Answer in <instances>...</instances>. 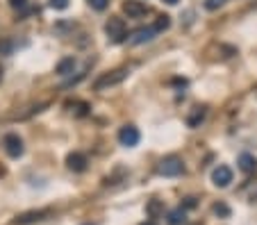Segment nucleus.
Instances as JSON below:
<instances>
[{"mask_svg":"<svg viewBox=\"0 0 257 225\" xmlns=\"http://www.w3.org/2000/svg\"><path fill=\"white\" fill-rule=\"evenodd\" d=\"M157 173H159V175H164V177L182 175V173H184V164H182V159H180L178 155H168V157H164L162 162H159Z\"/></svg>","mask_w":257,"mask_h":225,"instance_id":"nucleus-1","label":"nucleus"},{"mask_svg":"<svg viewBox=\"0 0 257 225\" xmlns=\"http://www.w3.org/2000/svg\"><path fill=\"white\" fill-rule=\"evenodd\" d=\"M105 35L114 41V44H121V41L128 39V30H125V21L119 16H112V19L105 23Z\"/></svg>","mask_w":257,"mask_h":225,"instance_id":"nucleus-2","label":"nucleus"},{"mask_svg":"<svg viewBox=\"0 0 257 225\" xmlns=\"http://www.w3.org/2000/svg\"><path fill=\"white\" fill-rule=\"evenodd\" d=\"M125 78H128V69H116V71H109V73H103L96 80L94 87H96V91H105V89H109V87L121 84Z\"/></svg>","mask_w":257,"mask_h":225,"instance_id":"nucleus-3","label":"nucleus"},{"mask_svg":"<svg viewBox=\"0 0 257 225\" xmlns=\"http://www.w3.org/2000/svg\"><path fill=\"white\" fill-rule=\"evenodd\" d=\"M3 148H5V152L12 157V159H19V157L25 152L23 139H21L19 134H14V132H10V134L3 137Z\"/></svg>","mask_w":257,"mask_h":225,"instance_id":"nucleus-4","label":"nucleus"},{"mask_svg":"<svg viewBox=\"0 0 257 225\" xmlns=\"http://www.w3.org/2000/svg\"><path fill=\"white\" fill-rule=\"evenodd\" d=\"M157 35H159V32L153 28V25H148V28H139V30H134L132 35H130L128 44H130V46H141V44H148V41H153Z\"/></svg>","mask_w":257,"mask_h":225,"instance_id":"nucleus-5","label":"nucleus"},{"mask_svg":"<svg viewBox=\"0 0 257 225\" xmlns=\"http://www.w3.org/2000/svg\"><path fill=\"white\" fill-rule=\"evenodd\" d=\"M139 139H141V134H139V130L134 125H123L119 130V143L125 148H134L139 143Z\"/></svg>","mask_w":257,"mask_h":225,"instance_id":"nucleus-6","label":"nucleus"},{"mask_svg":"<svg viewBox=\"0 0 257 225\" xmlns=\"http://www.w3.org/2000/svg\"><path fill=\"white\" fill-rule=\"evenodd\" d=\"M212 182L218 186V189H225L232 182V168L230 166H216L212 171Z\"/></svg>","mask_w":257,"mask_h":225,"instance_id":"nucleus-7","label":"nucleus"},{"mask_svg":"<svg viewBox=\"0 0 257 225\" xmlns=\"http://www.w3.org/2000/svg\"><path fill=\"white\" fill-rule=\"evenodd\" d=\"M123 12L130 16V19H141V16L148 14V5H144L141 0H125Z\"/></svg>","mask_w":257,"mask_h":225,"instance_id":"nucleus-8","label":"nucleus"},{"mask_svg":"<svg viewBox=\"0 0 257 225\" xmlns=\"http://www.w3.org/2000/svg\"><path fill=\"white\" fill-rule=\"evenodd\" d=\"M48 216H50V209H35V211H25V214H21L14 223L16 225H32V223H39V220L48 218Z\"/></svg>","mask_w":257,"mask_h":225,"instance_id":"nucleus-9","label":"nucleus"},{"mask_svg":"<svg viewBox=\"0 0 257 225\" xmlns=\"http://www.w3.org/2000/svg\"><path fill=\"white\" fill-rule=\"evenodd\" d=\"M87 157L82 155V152H71L69 157H66V166L71 168L73 173H82V171H87Z\"/></svg>","mask_w":257,"mask_h":225,"instance_id":"nucleus-10","label":"nucleus"},{"mask_svg":"<svg viewBox=\"0 0 257 225\" xmlns=\"http://www.w3.org/2000/svg\"><path fill=\"white\" fill-rule=\"evenodd\" d=\"M205 116H207V107H205V105L193 107L191 112H189V116H187V125L189 127H200V123L205 121Z\"/></svg>","mask_w":257,"mask_h":225,"instance_id":"nucleus-11","label":"nucleus"},{"mask_svg":"<svg viewBox=\"0 0 257 225\" xmlns=\"http://www.w3.org/2000/svg\"><path fill=\"white\" fill-rule=\"evenodd\" d=\"M166 223L168 225H184V223H187V211H184L182 207H178V209H171L166 214Z\"/></svg>","mask_w":257,"mask_h":225,"instance_id":"nucleus-12","label":"nucleus"},{"mask_svg":"<svg viewBox=\"0 0 257 225\" xmlns=\"http://www.w3.org/2000/svg\"><path fill=\"white\" fill-rule=\"evenodd\" d=\"M239 168H241L243 173H255L257 171V159L252 155H248V152H243V155L239 157Z\"/></svg>","mask_w":257,"mask_h":225,"instance_id":"nucleus-13","label":"nucleus"},{"mask_svg":"<svg viewBox=\"0 0 257 225\" xmlns=\"http://www.w3.org/2000/svg\"><path fill=\"white\" fill-rule=\"evenodd\" d=\"M73 71H75V59H73V57H64V59H60V64H57V75L66 78V75H71Z\"/></svg>","mask_w":257,"mask_h":225,"instance_id":"nucleus-14","label":"nucleus"},{"mask_svg":"<svg viewBox=\"0 0 257 225\" xmlns=\"http://www.w3.org/2000/svg\"><path fill=\"white\" fill-rule=\"evenodd\" d=\"M153 28L157 30V32H164V30H168V28H171V16H166V14H164V16H159V19L155 21V25H153Z\"/></svg>","mask_w":257,"mask_h":225,"instance_id":"nucleus-15","label":"nucleus"},{"mask_svg":"<svg viewBox=\"0 0 257 225\" xmlns=\"http://www.w3.org/2000/svg\"><path fill=\"white\" fill-rule=\"evenodd\" d=\"M10 7L16 12H21V14H25L28 7H30V0H10Z\"/></svg>","mask_w":257,"mask_h":225,"instance_id":"nucleus-16","label":"nucleus"},{"mask_svg":"<svg viewBox=\"0 0 257 225\" xmlns=\"http://www.w3.org/2000/svg\"><path fill=\"white\" fill-rule=\"evenodd\" d=\"M71 107H73L75 116H87V114H89V105L87 103H73Z\"/></svg>","mask_w":257,"mask_h":225,"instance_id":"nucleus-17","label":"nucleus"},{"mask_svg":"<svg viewBox=\"0 0 257 225\" xmlns=\"http://www.w3.org/2000/svg\"><path fill=\"white\" fill-rule=\"evenodd\" d=\"M214 214L221 216V218H227V216H230V207H227L225 202H216V205H214Z\"/></svg>","mask_w":257,"mask_h":225,"instance_id":"nucleus-18","label":"nucleus"},{"mask_svg":"<svg viewBox=\"0 0 257 225\" xmlns=\"http://www.w3.org/2000/svg\"><path fill=\"white\" fill-rule=\"evenodd\" d=\"M12 50H14V44H12V39H0V55H12Z\"/></svg>","mask_w":257,"mask_h":225,"instance_id":"nucleus-19","label":"nucleus"},{"mask_svg":"<svg viewBox=\"0 0 257 225\" xmlns=\"http://www.w3.org/2000/svg\"><path fill=\"white\" fill-rule=\"evenodd\" d=\"M159 211H164L162 202H159V200H150V205H148V214H150V216H153V218H155V216H157Z\"/></svg>","mask_w":257,"mask_h":225,"instance_id":"nucleus-20","label":"nucleus"},{"mask_svg":"<svg viewBox=\"0 0 257 225\" xmlns=\"http://www.w3.org/2000/svg\"><path fill=\"white\" fill-rule=\"evenodd\" d=\"M223 5H225V0H205V10H209V12L218 10V7H223Z\"/></svg>","mask_w":257,"mask_h":225,"instance_id":"nucleus-21","label":"nucleus"},{"mask_svg":"<svg viewBox=\"0 0 257 225\" xmlns=\"http://www.w3.org/2000/svg\"><path fill=\"white\" fill-rule=\"evenodd\" d=\"M48 5L50 7H53V10H66V7H69V0H50V3H48Z\"/></svg>","mask_w":257,"mask_h":225,"instance_id":"nucleus-22","label":"nucleus"},{"mask_svg":"<svg viewBox=\"0 0 257 225\" xmlns=\"http://www.w3.org/2000/svg\"><path fill=\"white\" fill-rule=\"evenodd\" d=\"M89 5L94 7V10H98V12H103L105 7L109 5V0H89Z\"/></svg>","mask_w":257,"mask_h":225,"instance_id":"nucleus-23","label":"nucleus"},{"mask_svg":"<svg viewBox=\"0 0 257 225\" xmlns=\"http://www.w3.org/2000/svg\"><path fill=\"white\" fill-rule=\"evenodd\" d=\"M196 205H198V202H196V198H193V196H189V198H184V200H182V209H184V211H187V209H193Z\"/></svg>","mask_w":257,"mask_h":225,"instance_id":"nucleus-24","label":"nucleus"},{"mask_svg":"<svg viewBox=\"0 0 257 225\" xmlns=\"http://www.w3.org/2000/svg\"><path fill=\"white\" fill-rule=\"evenodd\" d=\"M166 5H178V0H164Z\"/></svg>","mask_w":257,"mask_h":225,"instance_id":"nucleus-25","label":"nucleus"},{"mask_svg":"<svg viewBox=\"0 0 257 225\" xmlns=\"http://www.w3.org/2000/svg\"><path fill=\"white\" fill-rule=\"evenodd\" d=\"M141 225H157L155 220H146V223H141Z\"/></svg>","mask_w":257,"mask_h":225,"instance_id":"nucleus-26","label":"nucleus"},{"mask_svg":"<svg viewBox=\"0 0 257 225\" xmlns=\"http://www.w3.org/2000/svg\"><path fill=\"white\" fill-rule=\"evenodd\" d=\"M0 80H3V69H0Z\"/></svg>","mask_w":257,"mask_h":225,"instance_id":"nucleus-27","label":"nucleus"},{"mask_svg":"<svg viewBox=\"0 0 257 225\" xmlns=\"http://www.w3.org/2000/svg\"><path fill=\"white\" fill-rule=\"evenodd\" d=\"M84 225H91V223H84Z\"/></svg>","mask_w":257,"mask_h":225,"instance_id":"nucleus-28","label":"nucleus"},{"mask_svg":"<svg viewBox=\"0 0 257 225\" xmlns=\"http://www.w3.org/2000/svg\"><path fill=\"white\" fill-rule=\"evenodd\" d=\"M196 225H200V223H196Z\"/></svg>","mask_w":257,"mask_h":225,"instance_id":"nucleus-29","label":"nucleus"}]
</instances>
